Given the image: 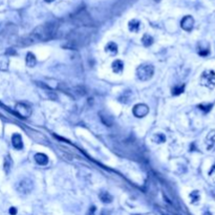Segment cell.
Instances as JSON below:
<instances>
[{"label": "cell", "mask_w": 215, "mask_h": 215, "mask_svg": "<svg viewBox=\"0 0 215 215\" xmlns=\"http://www.w3.org/2000/svg\"><path fill=\"white\" fill-rule=\"evenodd\" d=\"M56 25L52 23H45V24L39 25L33 31L32 34L28 36L30 41L32 43L38 42V41H46L52 38L56 34Z\"/></svg>", "instance_id": "6da1fadb"}, {"label": "cell", "mask_w": 215, "mask_h": 215, "mask_svg": "<svg viewBox=\"0 0 215 215\" xmlns=\"http://www.w3.org/2000/svg\"><path fill=\"white\" fill-rule=\"evenodd\" d=\"M154 74V67L151 64H143L136 68V78L140 81H148Z\"/></svg>", "instance_id": "7a4b0ae2"}, {"label": "cell", "mask_w": 215, "mask_h": 215, "mask_svg": "<svg viewBox=\"0 0 215 215\" xmlns=\"http://www.w3.org/2000/svg\"><path fill=\"white\" fill-rule=\"evenodd\" d=\"M200 84L208 88L213 89L215 87V71L211 69L205 70L200 76Z\"/></svg>", "instance_id": "3957f363"}, {"label": "cell", "mask_w": 215, "mask_h": 215, "mask_svg": "<svg viewBox=\"0 0 215 215\" xmlns=\"http://www.w3.org/2000/svg\"><path fill=\"white\" fill-rule=\"evenodd\" d=\"M133 114L136 118H144L148 114L149 112V107L146 104H136L133 107V110H132Z\"/></svg>", "instance_id": "277c9868"}, {"label": "cell", "mask_w": 215, "mask_h": 215, "mask_svg": "<svg viewBox=\"0 0 215 215\" xmlns=\"http://www.w3.org/2000/svg\"><path fill=\"white\" fill-rule=\"evenodd\" d=\"M15 110L22 118H28L32 114V108L30 106H27V105L23 104V103H18L15 107Z\"/></svg>", "instance_id": "5b68a950"}, {"label": "cell", "mask_w": 215, "mask_h": 215, "mask_svg": "<svg viewBox=\"0 0 215 215\" xmlns=\"http://www.w3.org/2000/svg\"><path fill=\"white\" fill-rule=\"evenodd\" d=\"M193 25H194V19L191 16H186L181 19V26L183 30L187 31V32H190L193 28Z\"/></svg>", "instance_id": "8992f818"}, {"label": "cell", "mask_w": 215, "mask_h": 215, "mask_svg": "<svg viewBox=\"0 0 215 215\" xmlns=\"http://www.w3.org/2000/svg\"><path fill=\"white\" fill-rule=\"evenodd\" d=\"M206 145L209 151L215 152V130H211L208 133L206 138Z\"/></svg>", "instance_id": "52a82bcc"}, {"label": "cell", "mask_w": 215, "mask_h": 215, "mask_svg": "<svg viewBox=\"0 0 215 215\" xmlns=\"http://www.w3.org/2000/svg\"><path fill=\"white\" fill-rule=\"evenodd\" d=\"M12 143H13V146L15 147V149L21 150L23 148V142L20 134L18 133L13 134V136H12Z\"/></svg>", "instance_id": "ba28073f"}, {"label": "cell", "mask_w": 215, "mask_h": 215, "mask_svg": "<svg viewBox=\"0 0 215 215\" xmlns=\"http://www.w3.org/2000/svg\"><path fill=\"white\" fill-rule=\"evenodd\" d=\"M123 69H124V63L121 60H116V61L112 62V70L113 73L121 75L123 73Z\"/></svg>", "instance_id": "9c48e42d"}, {"label": "cell", "mask_w": 215, "mask_h": 215, "mask_svg": "<svg viewBox=\"0 0 215 215\" xmlns=\"http://www.w3.org/2000/svg\"><path fill=\"white\" fill-rule=\"evenodd\" d=\"M128 27L129 31L132 33H138L141 28V22L136 19H132V20L129 21L128 23Z\"/></svg>", "instance_id": "30bf717a"}, {"label": "cell", "mask_w": 215, "mask_h": 215, "mask_svg": "<svg viewBox=\"0 0 215 215\" xmlns=\"http://www.w3.org/2000/svg\"><path fill=\"white\" fill-rule=\"evenodd\" d=\"M100 118H101V120H102V122L104 123L105 125H107V126H111L113 123V120H112V117H110L107 112H105V111H101L100 112Z\"/></svg>", "instance_id": "8fae6325"}, {"label": "cell", "mask_w": 215, "mask_h": 215, "mask_svg": "<svg viewBox=\"0 0 215 215\" xmlns=\"http://www.w3.org/2000/svg\"><path fill=\"white\" fill-rule=\"evenodd\" d=\"M35 160L40 166H45L48 163V157L44 153H37L35 155Z\"/></svg>", "instance_id": "7c38bea8"}, {"label": "cell", "mask_w": 215, "mask_h": 215, "mask_svg": "<svg viewBox=\"0 0 215 215\" xmlns=\"http://www.w3.org/2000/svg\"><path fill=\"white\" fill-rule=\"evenodd\" d=\"M105 50L106 52H108L111 56H114V55L118 54V45H117L114 42H109L106 46H105Z\"/></svg>", "instance_id": "4fadbf2b"}, {"label": "cell", "mask_w": 215, "mask_h": 215, "mask_svg": "<svg viewBox=\"0 0 215 215\" xmlns=\"http://www.w3.org/2000/svg\"><path fill=\"white\" fill-rule=\"evenodd\" d=\"M37 63V60H36V57L33 52H27L26 55V65L28 67H34Z\"/></svg>", "instance_id": "5bb4252c"}, {"label": "cell", "mask_w": 215, "mask_h": 215, "mask_svg": "<svg viewBox=\"0 0 215 215\" xmlns=\"http://www.w3.org/2000/svg\"><path fill=\"white\" fill-rule=\"evenodd\" d=\"M99 196H100V199H101L102 203H104V204H109V203L112 202V196H111L108 192H101Z\"/></svg>", "instance_id": "9a60e30c"}, {"label": "cell", "mask_w": 215, "mask_h": 215, "mask_svg": "<svg viewBox=\"0 0 215 215\" xmlns=\"http://www.w3.org/2000/svg\"><path fill=\"white\" fill-rule=\"evenodd\" d=\"M142 43L145 46H150L152 43H153V38H152L150 35L145 34L144 36H143V38H142Z\"/></svg>", "instance_id": "2e32d148"}, {"label": "cell", "mask_w": 215, "mask_h": 215, "mask_svg": "<svg viewBox=\"0 0 215 215\" xmlns=\"http://www.w3.org/2000/svg\"><path fill=\"white\" fill-rule=\"evenodd\" d=\"M199 198H200V195H199L198 191H193V192L190 193V199L192 204H197Z\"/></svg>", "instance_id": "e0dca14e"}, {"label": "cell", "mask_w": 215, "mask_h": 215, "mask_svg": "<svg viewBox=\"0 0 215 215\" xmlns=\"http://www.w3.org/2000/svg\"><path fill=\"white\" fill-rule=\"evenodd\" d=\"M184 89H185V85H176L173 87L172 89V95H179L181 93H184Z\"/></svg>", "instance_id": "ac0fdd59"}, {"label": "cell", "mask_w": 215, "mask_h": 215, "mask_svg": "<svg viewBox=\"0 0 215 215\" xmlns=\"http://www.w3.org/2000/svg\"><path fill=\"white\" fill-rule=\"evenodd\" d=\"M154 141H155L156 143H164L166 141V138L164 134L162 133H157L154 136Z\"/></svg>", "instance_id": "d6986e66"}, {"label": "cell", "mask_w": 215, "mask_h": 215, "mask_svg": "<svg viewBox=\"0 0 215 215\" xmlns=\"http://www.w3.org/2000/svg\"><path fill=\"white\" fill-rule=\"evenodd\" d=\"M11 165H12L11 159H9V156H7V157H5V160H4V170H5V172H9V171Z\"/></svg>", "instance_id": "ffe728a7"}, {"label": "cell", "mask_w": 215, "mask_h": 215, "mask_svg": "<svg viewBox=\"0 0 215 215\" xmlns=\"http://www.w3.org/2000/svg\"><path fill=\"white\" fill-rule=\"evenodd\" d=\"M198 108L200 109V110L205 111V112H208V111H210L211 108H212V104H208V105L200 104V105H198Z\"/></svg>", "instance_id": "44dd1931"}, {"label": "cell", "mask_w": 215, "mask_h": 215, "mask_svg": "<svg viewBox=\"0 0 215 215\" xmlns=\"http://www.w3.org/2000/svg\"><path fill=\"white\" fill-rule=\"evenodd\" d=\"M209 176H210L211 179L215 183V165H213L212 168H211L210 172H209Z\"/></svg>", "instance_id": "7402d4cb"}, {"label": "cell", "mask_w": 215, "mask_h": 215, "mask_svg": "<svg viewBox=\"0 0 215 215\" xmlns=\"http://www.w3.org/2000/svg\"><path fill=\"white\" fill-rule=\"evenodd\" d=\"M9 214H11V215H16L17 214V209L14 208V207H12V208L9 209Z\"/></svg>", "instance_id": "603a6c76"}, {"label": "cell", "mask_w": 215, "mask_h": 215, "mask_svg": "<svg viewBox=\"0 0 215 215\" xmlns=\"http://www.w3.org/2000/svg\"><path fill=\"white\" fill-rule=\"evenodd\" d=\"M95 207H91V208H90V210L88 211V214H87V215H93V213H95Z\"/></svg>", "instance_id": "cb8c5ba5"}, {"label": "cell", "mask_w": 215, "mask_h": 215, "mask_svg": "<svg viewBox=\"0 0 215 215\" xmlns=\"http://www.w3.org/2000/svg\"><path fill=\"white\" fill-rule=\"evenodd\" d=\"M45 1H47V2H52V1H54V0H45Z\"/></svg>", "instance_id": "d4e9b609"}]
</instances>
